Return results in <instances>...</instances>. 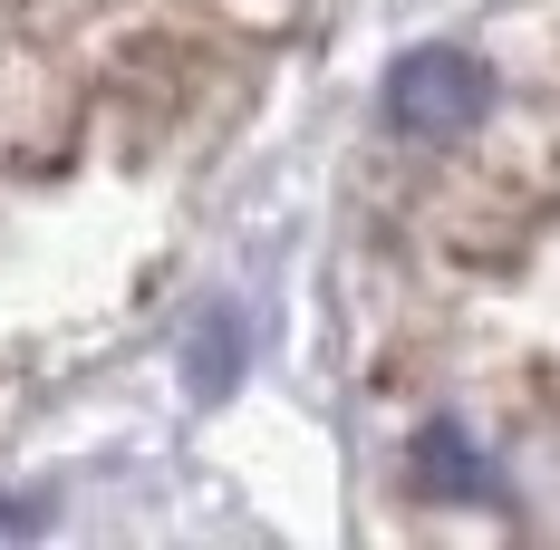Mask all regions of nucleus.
Here are the masks:
<instances>
[{
    "instance_id": "nucleus-1",
    "label": "nucleus",
    "mask_w": 560,
    "mask_h": 550,
    "mask_svg": "<svg viewBox=\"0 0 560 550\" xmlns=\"http://www.w3.org/2000/svg\"><path fill=\"white\" fill-rule=\"evenodd\" d=\"M493 107V78H483V58H464V49H416V58H396V78H387V116L406 126V136H464L474 116Z\"/></svg>"
}]
</instances>
